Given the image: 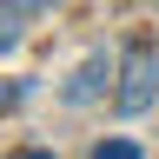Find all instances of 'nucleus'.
<instances>
[{
  "mask_svg": "<svg viewBox=\"0 0 159 159\" xmlns=\"http://www.w3.org/2000/svg\"><path fill=\"white\" fill-rule=\"evenodd\" d=\"M152 99H159V53L152 40H133L119 53V113H146Z\"/></svg>",
  "mask_w": 159,
  "mask_h": 159,
  "instance_id": "nucleus-1",
  "label": "nucleus"
},
{
  "mask_svg": "<svg viewBox=\"0 0 159 159\" xmlns=\"http://www.w3.org/2000/svg\"><path fill=\"white\" fill-rule=\"evenodd\" d=\"M106 80H113V60H106V53H93L86 66H80V73L66 80V106H86V99H93L99 86H106Z\"/></svg>",
  "mask_w": 159,
  "mask_h": 159,
  "instance_id": "nucleus-2",
  "label": "nucleus"
},
{
  "mask_svg": "<svg viewBox=\"0 0 159 159\" xmlns=\"http://www.w3.org/2000/svg\"><path fill=\"white\" fill-rule=\"evenodd\" d=\"M86 159H139V146H133V139H99Z\"/></svg>",
  "mask_w": 159,
  "mask_h": 159,
  "instance_id": "nucleus-3",
  "label": "nucleus"
},
{
  "mask_svg": "<svg viewBox=\"0 0 159 159\" xmlns=\"http://www.w3.org/2000/svg\"><path fill=\"white\" fill-rule=\"evenodd\" d=\"M27 7H47V0H7V47H13V33H20V13Z\"/></svg>",
  "mask_w": 159,
  "mask_h": 159,
  "instance_id": "nucleus-4",
  "label": "nucleus"
},
{
  "mask_svg": "<svg viewBox=\"0 0 159 159\" xmlns=\"http://www.w3.org/2000/svg\"><path fill=\"white\" fill-rule=\"evenodd\" d=\"M7 159H53V152H40V146H20V152H7Z\"/></svg>",
  "mask_w": 159,
  "mask_h": 159,
  "instance_id": "nucleus-5",
  "label": "nucleus"
}]
</instances>
